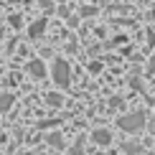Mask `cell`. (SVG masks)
Here are the masks:
<instances>
[{"instance_id": "2", "label": "cell", "mask_w": 155, "mask_h": 155, "mask_svg": "<svg viewBox=\"0 0 155 155\" xmlns=\"http://www.w3.org/2000/svg\"><path fill=\"white\" fill-rule=\"evenodd\" d=\"M54 76H56V81L61 84H66V79H69V71H66V66H64V61H56V66H54Z\"/></svg>"}, {"instance_id": "4", "label": "cell", "mask_w": 155, "mask_h": 155, "mask_svg": "<svg viewBox=\"0 0 155 155\" xmlns=\"http://www.w3.org/2000/svg\"><path fill=\"white\" fill-rule=\"evenodd\" d=\"M10 102H13V97H8V94L0 97V112H3V109H8V107H10Z\"/></svg>"}, {"instance_id": "5", "label": "cell", "mask_w": 155, "mask_h": 155, "mask_svg": "<svg viewBox=\"0 0 155 155\" xmlns=\"http://www.w3.org/2000/svg\"><path fill=\"white\" fill-rule=\"evenodd\" d=\"M31 71H33L36 76H41V74H43V71H41V64H33V66H31Z\"/></svg>"}, {"instance_id": "1", "label": "cell", "mask_w": 155, "mask_h": 155, "mask_svg": "<svg viewBox=\"0 0 155 155\" xmlns=\"http://www.w3.org/2000/svg\"><path fill=\"white\" fill-rule=\"evenodd\" d=\"M120 127H125V130H140V127H143V114L122 117V120H120Z\"/></svg>"}, {"instance_id": "3", "label": "cell", "mask_w": 155, "mask_h": 155, "mask_svg": "<svg viewBox=\"0 0 155 155\" xmlns=\"http://www.w3.org/2000/svg\"><path fill=\"white\" fill-rule=\"evenodd\" d=\"M94 140H97V143H99V145H107V143H109V140H112V137H109V132H102V130H99V132L94 135Z\"/></svg>"}, {"instance_id": "6", "label": "cell", "mask_w": 155, "mask_h": 155, "mask_svg": "<svg viewBox=\"0 0 155 155\" xmlns=\"http://www.w3.org/2000/svg\"><path fill=\"white\" fill-rule=\"evenodd\" d=\"M23 155H31V153H23Z\"/></svg>"}]
</instances>
